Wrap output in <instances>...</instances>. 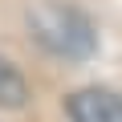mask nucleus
<instances>
[{"mask_svg": "<svg viewBox=\"0 0 122 122\" xmlns=\"http://www.w3.org/2000/svg\"><path fill=\"white\" fill-rule=\"evenodd\" d=\"M29 29L41 49H49L53 57H65V61H86L98 49L94 20L65 0H41L29 12Z\"/></svg>", "mask_w": 122, "mask_h": 122, "instance_id": "f257e3e1", "label": "nucleus"}, {"mask_svg": "<svg viewBox=\"0 0 122 122\" xmlns=\"http://www.w3.org/2000/svg\"><path fill=\"white\" fill-rule=\"evenodd\" d=\"M65 114H69V122H122V94L102 90V86L77 90V94H69Z\"/></svg>", "mask_w": 122, "mask_h": 122, "instance_id": "f03ea898", "label": "nucleus"}, {"mask_svg": "<svg viewBox=\"0 0 122 122\" xmlns=\"http://www.w3.org/2000/svg\"><path fill=\"white\" fill-rule=\"evenodd\" d=\"M25 98H29V86H25L20 69L12 65V61L0 57V106H4V110H20Z\"/></svg>", "mask_w": 122, "mask_h": 122, "instance_id": "7ed1b4c3", "label": "nucleus"}]
</instances>
